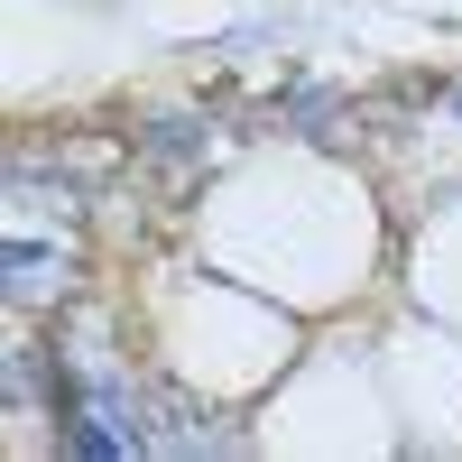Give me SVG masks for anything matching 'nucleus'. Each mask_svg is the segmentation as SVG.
Instances as JSON below:
<instances>
[{"label": "nucleus", "mask_w": 462, "mask_h": 462, "mask_svg": "<svg viewBox=\"0 0 462 462\" xmlns=\"http://www.w3.org/2000/svg\"><path fill=\"white\" fill-rule=\"evenodd\" d=\"M74 287V259L65 250H47V241H0V296L10 305H47V296H65Z\"/></svg>", "instance_id": "nucleus-1"}, {"label": "nucleus", "mask_w": 462, "mask_h": 462, "mask_svg": "<svg viewBox=\"0 0 462 462\" xmlns=\"http://www.w3.org/2000/svg\"><path fill=\"white\" fill-rule=\"evenodd\" d=\"M204 148H213V130L195 121V111H158V121L139 130V158L158 167V176H195V167H204Z\"/></svg>", "instance_id": "nucleus-2"}, {"label": "nucleus", "mask_w": 462, "mask_h": 462, "mask_svg": "<svg viewBox=\"0 0 462 462\" xmlns=\"http://www.w3.org/2000/svg\"><path fill=\"white\" fill-rule=\"evenodd\" d=\"M278 111H287V130H305V139H333L342 130V93L333 84H287Z\"/></svg>", "instance_id": "nucleus-3"}, {"label": "nucleus", "mask_w": 462, "mask_h": 462, "mask_svg": "<svg viewBox=\"0 0 462 462\" xmlns=\"http://www.w3.org/2000/svg\"><path fill=\"white\" fill-rule=\"evenodd\" d=\"M444 111H453V121H462V84H444Z\"/></svg>", "instance_id": "nucleus-4"}]
</instances>
